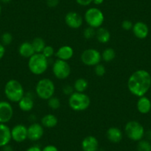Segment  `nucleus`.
<instances>
[{
    "label": "nucleus",
    "instance_id": "1",
    "mask_svg": "<svg viewBox=\"0 0 151 151\" xmlns=\"http://www.w3.org/2000/svg\"><path fill=\"white\" fill-rule=\"evenodd\" d=\"M151 87V76L143 69L137 70L130 76L127 88L131 94L137 97L145 96Z\"/></svg>",
    "mask_w": 151,
    "mask_h": 151
},
{
    "label": "nucleus",
    "instance_id": "2",
    "mask_svg": "<svg viewBox=\"0 0 151 151\" xmlns=\"http://www.w3.org/2000/svg\"><path fill=\"white\" fill-rule=\"evenodd\" d=\"M48 59L45 57L42 53H34L28 59L27 67L31 73L36 76L44 74L48 68Z\"/></svg>",
    "mask_w": 151,
    "mask_h": 151
},
{
    "label": "nucleus",
    "instance_id": "3",
    "mask_svg": "<svg viewBox=\"0 0 151 151\" xmlns=\"http://www.w3.org/2000/svg\"><path fill=\"white\" fill-rule=\"evenodd\" d=\"M4 92L7 99L12 102H19L24 96L22 85L17 79L8 81L5 85Z\"/></svg>",
    "mask_w": 151,
    "mask_h": 151
},
{
    "label": "nucleus",
    "instance_id": "4",
    "mask_svg": "<svg viewBox=\"0 0 151 151\" xmlns=\"http://www.w3.org/2000/svg\"><path fill=\"white\" fill-rule=\"evenodd\" d=\"M68 105L76 112L86 110L91 105V99L85 93L73 92L68 99Z\"/></svg>",
    "mask_w": 151,
    "mask_h": 151
},
{
    "label": "nucleus",
    "instance_id": "5",
    "mask_svg": "<svg viewBox=\"0 0 151 151\" xmlns=\"http://www.w3.org/2000/svg\"><path fill=\"white\" fill-rule=\"evenodd\" d=\"M55 85L51 79L43 78L36 83L35 93L36 96L42 100H48L53 96L55 93Z\"/></svg>",
    "mask_w": 151,
    "mask_h": 151
},
{
    "label": "nucleus",
    "instance_id": "6",
    "mask_svg": "<svg viewBox=\"0 0 151 151\" xmlns=\"http://www.w3.org/2000/svg\"><path fill=\"white\" fill-rule=\"evenodd\" d=\"M84 19L89 27L97 29L104 23V15L99 8H90L85 13Z\"/></svg>",
    "mask_w": 151,
    "mask_h": 151
},
{
    "label": "nucleus",
    "instance_id": "7",
    "mask_svg": "<svg viewBox=\"0 0 151 151\" xmlns=\"http://www.w3.org/2000/svg\"><path fill=\"white\" fill-rule=\"evenodd\" d=\"M124 133L129 139L133 142H139L143 139L145 136V129L139 122L130 121L127 122L124 127Z\"/></svg>",
    "mask_w": 151,
    "mask_h": 151
},
{
    "label": "nucleus",
    "instance_id": "8",
    "mask_svg": "<svg viewBox=\"0 0 151 151\" xmlns=\"http://www.w3.org/2000/svg\"><path fill=\"white\" fill-rule=\"evenodd\" d=\"M52 71L56 79L63 80L70 76L71 73V68L66 61L56 59L53 64Z\"/></svg>",
    "mask_w": 151,
    "mask_h": 151
},
{
    "label": "nucleus",
    "instance_id": "9",
    "mask_svg": "<svg viewBox=\"0 0 151 151\" xmlns=\"http://www.w3.org/2000/svg\"><path fill=\"white\" fill-rule=\"evenodd\" d=\"M81 61L86 66L95 67L101 62V54L97 49H86L81 54Z\"/></svg>",
    "mask_w": 151,
    "mask_h": 151
},
{
    "label": "nucleus",
    "instance_id": "10",
    "mask_svg": "<svg viewBox=\"0 0 151 151\" xmlns=\"http://www.w3.org/2000/svg\"><path fill=\"white\" fill-rule=\"evenodd\" d=\"M65 22L70 28L79 29L83 24V18L79 13L70 11L65 15Z\"/></svg>",
    "mask_w": 151,
    "mask_h": 151
},
{
    "label": "nucleus",
    "instance_id": "11",
    "mask_svg": "<svg viewBox=\"0 0 151 151\" xmlns=\"http://www.w3.org/2000/svg\"><path fill=\"white\" fill-rule=\"evenodd\" d=\"M44 127L40 123H32L27 127V139L31 142H37L44 135Z\"/></svg>",
    "mask_w": 151,
    "mask_h": 151
},
{
    "label": "nucleus",
    "instance_id": "12",
    "mask_svg": "<svg viewBox=\"0 0 151 151\" xmlns=\"http://www.w3.org/2000/svg\"><path fill=\"white\" fill-rule=\"evenodd\" d=\"M13 116L14 109L11 103L6 101H0V123H8L13 118Z\"/></svg>",
    "mask_w": 151,
    "mask_h": 151
},
{
    "label": "nucleus",
    "instance_id": "13",
    "mask_svg": "<svg viewBox=\"0 0 151 151\" xmlns=\"http://www.w3.org/2000/svg\"><path fill=\"white\" fill-rule=\"evenodd\" d=\"M11 138L17 143L24 142L27 139V127L22 124H19L11 129Z\"/></svg>",
    "mask_w": 151,
    "mask_h": 151
},
{
    "label": "nucleus",
    "instance_id": "14",
    "mask_svg": "<svg viewBox=\"0 0 151 151\" xmlns=\"http://www.w3.org/2000/svg\"><path fill=\"white\" fill-rule=\"evenodd\" d=\"M82 151H98L99 148V142L96 137L93 136H87L81 142Z\"/></svg>",
    "mask_w": 151,
    "mask_h": 151
},
{
    "label": "nucleus",
    "instance_id": "15",
    "mask_svg": "<svg viewBox=\"0 0 151 151\" xmlns=\"http://www.w3.org/2000/svg\"><path fill=\"white\" fill-rule=\"evenodd\" d=\"M132 31H133L134 36L139 40H144L147 37L148 34H149L148 26L143 22H137L133 24Z\"/></svg>",
    "mask_w": 151,
    "mask_h": 151
},
{
    "label": "nucleus",
    "instance_id": "16",
    "mask_svg": "<svg viewBox=\"0 0 151 151\" xmlns=\"http://www.w3.org/2000/svg\"><path fill=\"white\" fill-rule=\"evenodd\" d=\"M107 140L113 144L119 143L123 139V133L121 129L117 127H110L106 132Z\"/></svg>",
    "mask_w": 151,
    "mask_h": 151
},
{
    "label": "nucleus",
    "instance_id": "17",
    "mask_svg": "<svg viewBox=\"0 0 151 151\" xmlns=\"http://www.w3.org/2000/svg\"><path fill=\"white\" fill-rule=\"evenodd\" d=\"M11 140V129L5 124L0 123V147L9 145Z\"/></svg>",
    "mask_w": 151,
    "mask_h": 151
},
{
    "label": "nucleus",
    "instance_id": "18",
    "mask_svg": "<svg viewBox=\"0 0 151 151\" xmlns=\"http://www.w3.org/2000/svg\"><path fill=\"white\" fill-rule=\"evenodd\" d=\"M74 54V50L73 47L70 45H63L59 47L57 51L55 52V55L57 57V59L66 61L72 59Z\"/></svg>",
    "mask_w": 151,
    "mask_h": 151
},
{
    "label": "nucleus",
    "instance_id": "19",
    "mask_svg": "<svg viewBox=\"0 0 151 151\" xmlns=\"http://www.w3.org/2000/svg\"><path fill=\"white\" fill-rule=\"evenodd\" d=\"M19 107L23 112H30L34 107V100L30 93L24 95L18 102Z\"/></svg>",
    "mask_w": 151,
    "mask_h": 151
},
{
    "label": "nucleus",
    "instance_id": "20",
    "mask_svg": "<svg viewBox=\"0 0 151 151\" xmlns=\"http://www.w3.org/2000/svg\"><path fill=\"white\" fill-rule=\"evenodd\" d=\"M138 111L142 114H147L151 110V101L145 96L139 97L136 104Z\"/></svg>",
    "mask_w": 151,
    "mask_h": 151
},
{
    "label": "nucleus",
    "instance_id": "21",
    "mask_svg": "<svg viewBox=\"0 0 151 151\" xmlns=\"http://www.w3.org/2000/svg\"><path fill=\"white\" fill-rule=\"evenodd\" d=\"M19 53L20 56L25 59H29L35 53L34 49L31 42H24L19 47Z\"/></svg>",
    "mask_w": 151,
    "mask_h": 151
},
{
    "label": "nucleus",
    "instance_id": "22",
    "mask_svg": "<svg viewBox=\"0 0 151 151\" xmlns=\"http://www.w3.org/2000/svg\"><path fill=\"white\" fill-rule=\"evenodd\" d=\"M96 37L99 42L101 43V44H106L110 42L111 34H110V32L105 27H100L99 28L96 29Z\"/></svg>",
    "mask_w": 151,
    "mask_h": 151
},
{
    "label": "nucleus",
    "instance_id": "23",
    "mask_svg": "<svg viewBox=\"0 0 151 151\" xmlns=\"http://www.w3.org/2000/svg\"><path fill=\"white\" fill-rule=\"evenodd\" d=\"M41 124L46 128H53L58 124V118L54 114H46L42 118Z\"/></svg>",
    "mask_w": 151,
    "mask_h": 151
},
{
    "label": "nucleus",
    "instance_id": "24",
    "mask_svg": "<svg viewBox=\"0 0 151 151\" xmlns=\"http://www.w3.org/2000/svg\"><path fill=\"white\" fill-rule=\"evenodd\" d=\"M74 91L76 92L79 93H85V91L88 88V82L87 79L84 78H79L74 82L73 84Z\"/></svg>",
    "mask_w": 151,
    "mask_h": 151
},
{
    "label": "nucleus",
    "instance_id": "25",
    "mask_svg": "<svg viewBox=\"0 0 151 151\" xmlns=\"http://www.w3.org/2000/svg\"><path fill=\"white\" fill-rule=\"evenodd\" d=\"M31 44L34 49L35 53H42L46 46L45 40L41 37H36L31 42Z\"/></svg>",
    "mask_w": 151,
    "mask_h": 151
},
{
    "label": "nucleus",
    "instance_id": "26",
    "mask_svg": "<svg viewBox=\"0 0 151 151\" xmlns=\"http://www.w3.org/2000/svg\"><path fill=\"white\" fill-rule=\"evenodd\" d=\"M101 54V60L106 62H112L113 59L116 58V53L115 50L111 47H107L103 50Z\"/></svg>",
    "mask_w": 151,
    "mask_h": 151
},
{
    "label": "nucleus",
    "instance_id": "27",
    "mask_svg": "<svg viewBox=\"0 0 151 151\" xmlns=\"http://www.w3.org/2000/svg\"><path fill=\"white\" fill-rule=\"evenodd\" d=\"M137 151H151V144L147 139H142L137 144Z\"/></svg>",
    "mask_w": 151,
    "mask_h": 151
},
{
    "label": "nucleus",
    "instance_id": "28",
    "mask_svg": "<svg viewBox=\"0 0 151 151\" xmlns=\"http://www.w3.org/2000/svg\"><path fill=\"white\" fill-rule=\"evenodd\" d=\"M47 105L52 110H57L61 107V101L59 98L53 96L47 100Z\"/></svg>",
    "mask_w": 151,
    "mask_h": 151
},
{
    "label": "nucleus",
    "instance_id": "29",
    "mask_svg": "<svg viewBox=\"0 0 151 151\" xmlns=\"http://www.w3.org/2000/svg\"><path fill=\"white\" fill-rule=\"evenodd\" d=\"M96 29L88 26V27H87L83 31L84 38L87 40H91V39H93L94 36H96Z\"/></svg>",
    "mask_w": 151,
    "mask_h": 151
},
{
    "label": "nucleus",
    "instance_id": "30",
    "mask_svg": "<svg viewBox=\"0 0 151 151\" xmlns=\"http://www.w3.org/2000/svg\"><path fill=\"white\" fill-rule=\"evenodd\" d=\"M1 40H2V44L4 46L9 45L13 42V36L11 33L5 32L2 35Z\"/></svg>",
    "mask_w": 151,
    "mask_h": 151
},
{
    "label": "nucleus",
    "instance_id": "31",
    "mask_svg": "<svg viewBox=\"0 0 151 151\" xmlns=\"http://www.w3.org/2000/svg\"><path fill=\"white\" fill-rule=\"evenodd\" d=\"M94 73L99 77H102L106 73V68L102 64H98L94 68Z\"/></svg>",
    "mask_w": 151,
    "mask_h": 151
},
{
    "label": "nucleus",
    "instance_id": "32",
    "mask_svg": "<svg viewBox=\"0 0 151 151\" xmlns=\"http://www.w3.org/2000/svg\"><path fill=\"white\" fill-rule=\"evenodd\" d=\"M42 55L45 57H46L47 59H50V58H51L55 54V51L54 49H53V47L52 46L46 45L44 50H43V51L42 52Z\"/></svg>",
    "mask_w": 151,
    "mask_h": 151
},
{
    "label": "nucleus",
    "instance_id": "33",
    "mask_svg": "<svg viewBox=\"0 0 151 151\" xmlns=\"http://www.w3.org/2000/svg\"><path fill=\"white\" fill-rule=\"evenodd\" d=\"M133 24L131 21L130 20H124V21L122 22V27L123 30H131L133 28Z\"/></svg>",
    "mask_w": 151,
    "mask_h": 151
},
{
    "label": "nucleus",
    "instance_id": "34",
    "mask_svg": "<svg viewBox=\"0 0 151 151\" xmlns=\"http://www.w3.org/2000/svg\"><path fill=\"white\" fill-rule=\"evenodd\" d=\"M62 91H63V93L65 94V95H68V96H70L73 93L75 92L73 86H71V85H65V86H64L63 89H62Z\"/></svg>",
    "mask_w": 151,
    "mask_h": 151
},
{
    "label": "nucleus",
    "instance_id": "35",
    "mask_svg": "<svg viewBox=\"0 0 151 151\" xmlns=\"http://www.w3.org/2000/svg\"><path fill=\"white\" fill-rule=\"evenodd\" d=\"M46 4L49 8H56L59 5V0H46Z\"/></svg>",
    "mask_w": 151,
    "mask_h": 151
},
{
    "label": "nucleus",
    "instance_id": "36",
    "mask_svg": "<svg viewBox=\"0 0 151 151\" xmlns=\"http://www.w3.org/2000/svg\"><path fill=\"white\" fill-rule=\"evenodd\" d=\"M76 2L80 6L86 7L93 3V0H76Z\"/></svg>",
    "mask_w": 151,
    "mask_h": 151
},
{
    "label": "nucleus",
    "instance_id": "37",
    "mask_svg": "<svg viewBox=\"0 0 151 151\" xmlns=\"http://www.w3.org/2000/svg\"><path fill=\"white\" fill-rule=\"evenodd\" d=\"M42 151H59V149L56 146L53 145H46L45 147L42 148Z\"/></svg>",
    "mask_w": 151,
    "mask_h": 151
},
{
    "label": "nucleus",
    "instance_id": "38",
    "mask_svg": "<svg viewBox=\"0 0 151 151\" xmlns=\"http://www.w3.org/2000/svg\"><path fill=\"white\" fill-rule=\"evenodd\" d=\"M42 148L38 145H33V146L29 147L28 148H27L25 151H42Z\"/></svg>",
    "mask_w": 151,
    "mask_h": 151
},
{
    "label": "nucleus",
    "instance_id": "39",
    "mask_svg": "<svg viewBox=\"0 0 151 151\" xmlns=\"http://www.w3.org/2000/svg\"><path fill=\"white\" fill-rule=\"evenodd\" d=\"M5 54V47L2 43H0V60L4 57Z\"/></svg>",
    "mask_w": 151,
    "mask_h": 151
},
{
    "label": "nucleus",
    "instance_id": "40",
    "mask_svg": "<svg viewBox=\"0 0 151 151\" xmlns=\"http://www.w3.org/2000/svg\"><path fill=\"white\" fill-rule=\"evenodd\" d=\"M2 148V151H14V149H13V147L10 145H5V146H4Z\"/></svg>",
    "mask_w": 151,
    "mask_h": 151
},
{
    "label": "nucleus",
    "instance_id": "41",
    "mask_svg": "<svg viewBox=\"0 0 151 151\" xmlns=\"http://www.w3.org/2000/svg\"><path fill=\"white\" fill-rule=\"evenodd\" d=\"M104 2V0H93V3L96 5H100Z\"/></svg>",
    "mask_w": 151,
    "mask_h": 151
},
{
    "label": "nucleus",
    "instance_id": "42",
    "mask_svg": "<svg viewBox=\"0 0 151 151\" xmlns=\"http://www.w3.org/2000/svg\"><path fill=\"white\" fill-rule=\"evenodd\" d=\"M145 135H146V137H147V140H150L151 139V131H148L147 133H145Z\"/></svg>",
    "mask_w": 151,
    "mask_h": 151
},
{
    "label": "nucleus",
    "instance_id": "43",
    "mask_svg": "<svg viewBox=\"0 0 151 151\" xmlns=\"http://www.w3.org/2000/svg\"><path fill=\"white\" fill-rule=\"evenodd\" d=\"M1 2H2V3H5V4H8L9 3V2H11L12 0H0Z\"/></svg>",
    "mask_w": 151,
    "mask_h": 151
},
{
    "label": "nucleus",
    "instance_id": "44",
    "mask_svg": "<svg viewBox=\"0 0 151 151\" xmlns=\"http://www.w3.org/2000/svg\"><path fill=\"white\" fill-rule=\"evenodd\" d=\"M1 13H2V7L0 5V14H1Z\"/></svg>",
    "mask_w": 151,
    "mask_h": 151
}]
</instances>
